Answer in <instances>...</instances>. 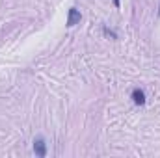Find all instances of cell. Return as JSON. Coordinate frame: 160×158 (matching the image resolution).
Masks as SVG:
<instances>
[{
	"label": "cell",
	"instance_id": "cell-5",
	"mask_svg": "<svg viewBox=\"0 0 160 158\" xmlns=\"http://www.w3.org/2000/svg\"><path fill=\"white\" fill-rule=\"evenodd\" d=\"M114 2H116V6H119V0H114Z\"/></svg>",
	"mask_w": 160,
	"mask_h": 158
},
{
	"label": "cell",
	"instance_id": "cell-2",
	"mask_svg": "<svg viewBox=\"0 0 160 158\" xmlns=\"http://www.w3.org/2000/svg\"><path fill=\"white\" fill-rule=\"evenodd\" d=\"M78 22H80V11L77 7H71L69 9V15H67V26L71 28V26H75Z\"/></svg>",
	"mask_w": 160,
	"mask_h": 158
},
{
	"label": "cell",
	"instance_id": "cell-1",
	"mask_svg": "<svg viewBox=\"0 0 160 158\" xmlns=\"http://www.w3.org/2000/svg\"><path fill=\"white\" fill-rule=\"evenodd\" d=\"M34 153H36V156H39V158L47 156V143H45L43 138L34 140Z\"/></svg>",
	"mask_w": 160,
	"mask_h": 158
},
{
	"label": "cell",
	"instance_id": "cell-4",
	"mask_svg": "<svg viewBox=\"0 0 160 158\" xmlns=\"http://www.w3.org/2000/svg\"><path fill=\"white\" fill-rule=\"evenodd\" d=\"M104 34H106L108 37H112V39H118V36H116V32H112V30H108V28H104Z\"/></svg>",
	"mask_w": 160,
	"mask_h": 158
},
{
	"label": "cell",
	"instance_id": "cell-3",
	"mask_svg": "<svg viewBox=\"0 0 160 158\" xmlns=\"http://www.w3.org/2000/svg\"><path fill=\"white\" fill-rule=\"evenodd\" d=\"M132 101H134V104H140V106H143L145 104V93L142 91V89H134L132 91Z\"/></svg>",
	"mask_w": 160,
	"mask_h": 158
}]
</instances>
